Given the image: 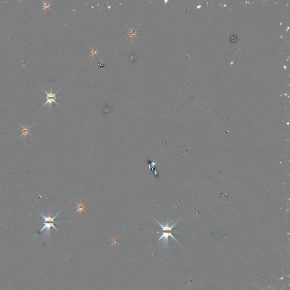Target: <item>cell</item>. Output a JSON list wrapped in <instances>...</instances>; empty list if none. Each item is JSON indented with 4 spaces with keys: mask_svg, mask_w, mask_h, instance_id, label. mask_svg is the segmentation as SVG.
<instances>
[{
    "mask_svg": "<svg viewBox=\"0 0 290 290\" xmlns=\"http://www.w3.org/2000/svg\"><path fill=\"white\" fill-rule=\"evenodd\" d=\"M42 90H43V91L44 92V93H45L46 94V95H47V96H46V97L45 98V99H46L47 101H46V102H45V103L43 105L42 107H44V106L47 105V104H49V107H50L51 108H52V103H56L57 106L60 107V105L57 103V102H56V99L60 98V97H57V96H56L57 93L58 92V91H60V89H58V90L57 91V92H55V93H53V92H52V90H51V91H50V92H47V91L44 90L43 89H42Z\"/></svg>",
    "mask_w": 290,
    "mask_h": 290,
    "instance_id": "1",
    "label": "cell"
},
{
    "mask_svg": "<svg viewBox=\"0 0 290 290\" xmlns=\"http://www.w3.org/2000/svg\"><path fill=\"white\" fill-rule=\"evenodd\" d=\"M171 236V237L174 239L176 241H177L178 243H179L177 240L175 238V237L173 236L172 235V232H161V236L160 237V238H159L158 241H159L160 240L163 239V245L164 246H167V244H168V237Z\"/></svg>",
    "mask_w": 290,
    "mask_h": 290,
    "instance_id": "2",
    "label": "cell"
},
{
    "mask_svg": "<svg viewBox=\"0 0 290 290\" xmlns=\"http://www.w3.org/2000/svg\"><path fill=\"white\" fill-rule=\"evenodd\" d=\"M156 221L158 223L159 226L162 228L161 231H163V232H166V231H168V232H173V231H174V232H178L179 231H176V230L173 231V230H172L173 228L175 226V225L177 224V222L179 221H177L176 222H175L174 224H172V225H170V222H169L168 221H167V223H166V224H165V225H163V224L160 223L158 221H157V220H156Z\"/></svg>",
    "mask_w": 290,
    "mask_h": 290,
    "instance_id": "3",
    "label": "cell"
},
{
    "mask_svg": "<svg viewBox=\"0 0 290 290\" xmlns=\"http://www.w3.org/2000/svg\"><path fill=\"white\" fill-rule=\"evenodd\" d=\"M60 212H57V214H56L54 216L52 217V216L51 215V214H50V213L49 214V215H48V216H46V215H43V214H41L40 212H39L40 215H41V216L43 217V219H44V222H47V223H57V222H59V221H54L55 218H56L58 216V215L60 214Z\"/></svg>",
    "mask_w": 290,
    "mask_h": 290,
    "instance_id": "4",
    "label": "cell"
},
{
    "mask_svg": "<svg viewBox=\"0 0 290 290\" xmlns=\"http://www.w3.org/2000/svg\"><path fill=\"white\" fill-rule=\"evenodd\" d=\"M43 224H44V226L40 230V232H42L43 230H45V234L47 236H48L49 235V233H50V230H51V227H53L54 229H55L56 230L58 231V230L57 229V228L54 226V223H47V222H43Z\"/></svg>",
    "mask_w": 290,
    "mask_h": 290,
    "instance_id": "5",
    "label": "cell"
},
{
    "mask_svg": "<svg viewBox=\"0 0 290 290\" xmlns=\"http://www.w3.org/2000/svg\"><path fill=\"white\" fill-rule=\"evenodd\" d=\"M141 25L140 24L137 27L135 28L134 29H131L129 28L128 27H127V29L128 30V32H129V35H128V39H131L132 41H133V40L135 38H137V30L138 28H139V27Z\"/></svg>",
    "mask_w": 290,
    "mask_h": 290,
    "instance_id": "6",
    "label": "cell"
},
{
    "mask_svg": "<svg viewBox=\"0 0 290 290\" xmlns=\"http://www.w3.org/2000/svg\"><path fill=\"white\" fill-rule=\"evenodd\" d=\"M32 125H31L30 126L28 127V126H27V125L26 123V125H25V126H22V125H21V127H22V134H21V135L19 137V138H21V137H25V139H26L27 138V135H28V134H29L30 136H31V137H32V135L30 134V132H31V131L30 129V128H31Z\"/></svg>",
    "mask_w": 290,
    "mask_h": 290,
    "instance_id": "7",
    "label": "cell"
},
{
    "mask_svg": "<svg viewBox=\"0 0 290 290\" xmlns=\"http://www.w3.org/2000/svg\"><path fill=\"white\" fill-rule=\"evenodd\" d=\"M75 202H76V201H75ZM76 203H77V211L75 212V214H76V213H77V212H79L80 215H82V212H83V211H85V208H86V207L85 206V203H83L82 202V200H80V202H79V203H77V202H76Z\"/></svg>",
    "mask_w": 290,
    "mask_h": 290,
    "instance_id": "8",
    "label": "cell"
},
{
    "mask_svg": "<svg viewBox=\"0 0 290 290\" xmlns=\"http://www.w3.org/2000/svg\"><path fill=\"white\" fill-rule=\"evenodd\" d=\"M42 3H43V8H42V10L43 11H45L46 12L48 9H50V6H51V2H52V1H51L50 2H48V1H45V2H44L43 1H41Z\"/></svg>",
    "mask_w": 290,
    "mask_h": 290,
    "instance_id": "9",
    "label": "cell"
},
{
    "mask_svg": "<svg viewBox=\"0 0 290 290\" xmlns=\"http://www.w3.org/2000/svg\"><path fill=\"white\" fill-rule=\"evenodd\" d=\"M89 49H90V55L89 57H95L97 54H98V48L97 49H95L94 48H91L90 47H89Z\"/></svg>",
    "mask_w": 290,
    "mask_h": 290,
    "instance_id": "10",
    "label": "cell"
},
{
    "mask_svg": "<svg viewBox=\"0 0 290 290\" xmlns=\"http://www.w3.org/2000/svg\"><path fill=\"white\" fill-rule=\"evenodd\" d=\"M113 243L112 244V245H111V246L113 245V244H114L116 245V244L118 243V240H117V238H116V237H115V238H113Z\"/></svg>",
    "mask_w": 290,
    "mask_h": 290,
    "instance_id": "11",
    "label": "cell"
},
{
    "mask_svg": "<svg viewBox=\"0 0 290 290\" xmlns=\"http://www.w3.org/2000/svg\"><path fill=\"white\" fill-rule=\"evenodd\" d=\"M285 287H283V288H282V289H281V290H283V289H284V288H285ZM260 289H261V290H263V289H261V287H260Z\"/></svg>",
    "mask_w": 290,
    "mask_h": 290,
    "instance_id": "12",
    "label": "cell"
}]
</instances>
